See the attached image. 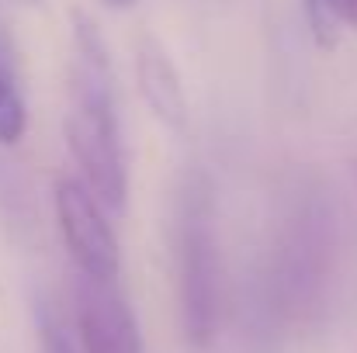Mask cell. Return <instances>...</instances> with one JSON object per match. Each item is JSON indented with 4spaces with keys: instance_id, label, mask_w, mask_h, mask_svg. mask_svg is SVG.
<instances>
[{
    "instance_id": "cell-1",
    "label": "cell",
    "mask_w": 357,
    "mask_h": 353,
    "mask_svg": "<svg viewBox=\"0 0 357 353\" xmlns=\"http://www.w3.org/2000/svg\"><path fill=\"white\" fill-rule=\"evenodd\" d=\"M66 142L80 166V180L108 212L121 215L128 208V156L119 121L115 70L98 21L84 10H73Z\"/></svg>"
},
{
    "instance_id": "cell-2",
    "label": "cell",
    "mask_w": 357,
    "mask_h": 353,
    "mask_svg": "<svg viewBox=\"0 0 357 353\" xmlns=\"http://www.w3.org/2000/svg\"><path fill=\"white\" fill-rule=\"evenodd\" d=\"M177 274H181L184 340L195 350H208L222 326V256H219L212 198L202 180H195L181 198Z\"/></svg>"
},
{
    "instance_id": "cell-3",
    "label": "cell",
    "mask_w": 357,
    "mask_h": 353,
    "mask_svg": "<svg viewBox=\"0 0 357 353\" xmlns=\"http://www.w3.org/2000/svg\"><path fill=\"white\" fill-rule=\"evenodd\" d=\"M108 208L98 201V194L77 180V177H56L52 184V215L59 235L66 242L70 260L84 277L115 281L121 267L119 239L108 226Z\"/></svg>"
},
{
    "instance_id": "cell-4",
    "label": "cell",
    "mask_w": 357,
    "mask_h": 353,
    "mask_svg": "<svg viewBox=\"0 0 357 353\" xmlns=\"http://www.w3.org/2000/svg\"><path fill=\"white\" fill-rule=\"evenodd\" d=\"M77 336L84 353H142V336L128 298L115 281L77 277Z\"/></svg>"
},
{
    "instance_id": "cell-5",
    "label": "cell",
    "mask_w": 357,
    "mask_h": 353,
    "mask_svg": "<svg viewBox=\"0 0 357 353\" xmlns=\"http://www.w3.org/2000/svg\"><path fill=\"white\" fill-rule=\"evenodd\" d=\"M132 66H135L139 97L146 101L153 118L167 132L184 135L188 125H191V104H188V91H184L181 70L174 66V59L163 49V42L153 38V35H139L135 38V52H132Z\"/></svg>"
},
{
    "instance_id": "cell-6",
    "label": "cell",
    "mask_w": 357,
    "mask_h": 353,
    "mask_svg": "<svg viewBox=\"0 0 357 353\" xmlns=\"http://www.w3.org/2000/svg\"><path fill=\"white\" fill-rule=\"evenodd\" d=\"M28 128V108L21 91V73L10 52V42L0 31V146H17Z\"/></svg>"
},
{
    "instance_id": "cell-7",
    "label": "cell",
    "mask_w": 357,
    "mask_h": 353,
    "mask_svg": "<svg viewBox=\"0 0 357 353\" xmlns=\"http://www.w3.org/2000/svg\"><path fill=\"white\" fill-rule=\"evenodd\" d=\"M309 35L323 52H333L340 35H344V17H340V0H302Z\"/></svg>"
},
{
    "instance_id": "cell-8",
    "label": "cell",
    "mask_w": 357,
    "mask_h": 353,
    "mask_svg": "<svg viewBox=\"0 0 357 353\" xmlns=\"http://www.w3.org/2000/svg\"><path fill=\"white\" fill-rule=\"evenodd\" d=\"M42 353H73L70 340H66V333H63L52 319L42 322Z\"/></svg>"
},
{
    "instance_id": "cell-9",
    "label": "cell",
    "mask_w": 357,
    "mask_h": 353,
    "mask_svg": "<svg viewBox=\"0 0 357 353\" xmlns=\"http://www.w3.org/2000/svg\"><path fill=\"white\" fill-rule=\"evenodd\" d=\"M340 17H344V28L357 31V0H340Z\"/></svg>"
},
{
    "instance_id": "cell-10",
    "label": "cell",
    "mask_w": 357,
    "mask_h": 353,
    "mask_svg": "<svg viewBox=\"0 0 357 353\" xmlns=\"http://www.w3.org/2000/svg\"><path fill=\"white\" fill-rule=\"evenodd\" d=\"M105 3H108L112 10H128V7H132L135 0H105Z\"/></svg>"
},
{
    "instance_id": "cell-11",
    "label": "cell",
    "mask_w": 357,
    "mask_h": 353,
    "mask_svg": "<svg viewBox=\"0 0 357 353\" xmlns=\"http://www.w3.org/2000/svg\"><path fill=\"white\" fill-rule=\"evenodd\" d=\"M351 177H354V191H357V156L351 159Z\"/></svg>"
}]
</instances>
